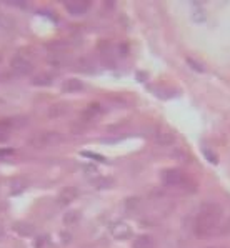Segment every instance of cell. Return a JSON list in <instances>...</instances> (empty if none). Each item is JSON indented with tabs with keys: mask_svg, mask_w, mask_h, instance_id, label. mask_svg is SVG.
I'll list each match as a JSON object with an SVG mask.
<instances>
[{
	"mask_svg": "<svg viewBox=\"0 0 230 248\" xmlns=\"http://www.w3.org/2000/svg\"><path fill=\"white\" fill-rule=\"evenodd\" d=\"M222 207L215 202H205L198 208L194 223V232L197 236H212L217 233L222 225Z\"/></svg>",
	"mask_w": 230,
	"mask_h": 248,
	"instance_id": "obj_1",
	"label": "cell"
},
{
	"mask_svg": "<svg viewBox=\"0 0 230 248\" xmlns=\"http://www.w3.org/2000/svg\"><path fill=\"white\" fill-rule=\"evenodd\" d=\"M162 180L167 186H172V188H187V183H189V178L185 177L182 170L179 169H168L162 173Z\"/></svg>",
	"mask_w": 230,
	"mask_h": 248,
	"instance_id": "obj_2",
	"label": "cell"
},
{
	"mask_svg": "<svg viewBox=\"0 0 230 248\" xmlns=\"http://www.w3.org/2000/svg\"><path fill=\"white\" fill-rule=\"evenodd\" d=\"M60 142V133L59 132H37L35 135L30 139V145L33 148H47L52 145Z\"/></svg>",
	"mask_w": 230,
	"mask_h": 248,
	"instance_id": "obj_3",
	"label": "cell"
},
{
	"mask_svg": "<svg viewBox=\"0 0 230 248\" xmlns=\"http://www.w3.org/2000/svg\"><path fill=\"white\" fill-rule=\"evenodd\" d=\"M10 67H12V70L18 75H27L32 72V62L27 60L25 57H22V55H17L15 59H12Z\"/></svg>",
	"mask_w": 230,
	"mask_h": 248,
	"instance_id": "obj_4",
	"label": "cell"
},
{
	"mask_svg": "<svg viewBox=\"0 0 230 248\" xmlns=\"http://www.w3.org/2000/svg\"><path fill=\"white\" fill-rule=\"evenodd\" d=\"M89 7H90V3L87 2V0H68V2H65V9H67V12L70 15L87 14Z\"/></svg>",
	"mask_w": 230,
	"mask_h": 248,
	"instance_id": "obj_5",
	"label": "cell"
},
{
	"mask_svg": "<svg viewBox=\"0 0 230 248\" xmlns=\"http://www.w3.org/2000/svg\"><path fill=\"white\" fill-rule=\"evenodd\" d=\"M110 233L115 240H127L132 236V228L125 222H117L110 227Z\"/></svg>",
	"mask_w": 230,
	"mask_h": 248,
	"instance_id": "obj_6",
	"label": "cell"
},
{
	"mask_svg": "<svg viewBox=\"0 0 230 248\" xmlns=\"http://www.w3.org/2000/svg\"><path fill=\"white\" fill-rule=\"evenodd\" d=\"M77 197H79V190H77L75 186H67V188H64L62 192L59 193L57 200H59V205H68L74 200H77Z\"/></svg>",
	"mask_w": 230,
	"mask_h": 248,
	"instance_id": "obj_7",
	"label": "cell"
},
{
	"mask_svg": "<svg viewBox=\"0 0 230 248\" xmlns=\"http://www.w3.org/2000/svg\"><path fill=\"white\" fill-rule=\"evenodd\" d=\"M155 142L159 145H162V147H168V145H172L175 142V137H174V133H170V132L159 130L155 133Z\"/></svg>",
	"mask_w": 230,
	"mask_h": 248,
	"instance_id": "obj_8",
	"label": "cell"
},
{
	"mask_svg": "<svg viewBox=\"0 0 230 248\" xmlns=\"http://www.w3.org/2000/svg\"><path fill=\"white\" fill-rule=\"evenodd\" d=\"M133 248H155V242H153L152 236L140 235L133 240Z\"/></svg>",
	"mask_w": 230,
	"mask_h": 248,
	"instance_id": "obj_9",
	"label": "cell"
},
{
	"mask_svg": "<svg viewBox=\"0 0 230 248\" xmlns=\"http://www.w3.org/2000/svg\"><path fill=\"white\" fill-rule=\"evenodd\" d=\"M14 127V122L12 120H0V142H5L9 139V133H10V128Z\"/></svg>",
	"mask_w": 230,
	"mask_h": 248,
	"instance_id": "obj_10",
	"label": "cell"
},
{
	"mask_svg": "<svg viewBox=\"0 0 230 248\" xmlns=\"http://www.w3.org/2000/svg\"><path fill=\"white\" fill-rule=\"evenodd\" d=\"M83 89V83L77 78H68L67 82L64 83V90L68 92V93H74V92H80Z\"/></svg>",
	"mask_w": 230,
	"mask_h": 248,
	"instance_id": "obj_11",
	"label": "cell"
},
{
	"mask_svg": "<svg viewBox=\"0 0 230 248\" xmlns=\"http://www.w3.org/2000/svg\"><path fill=\"white\" fill-rule=\"evenodd\" d=\"M100 110L102 108L99 104H90L85 110H83V118H85V120H94V118L100 113Z\"/></svg>",
	"mask_w": 230,
	"mask_h": 248,
	"instance_id": "obj_12",
	"label": "cell"
},
{
	"mask_svg": "<svg viewBox=\"0 0 230 248\" xmlns=\"http://www.w3.org/2000/svg\"><path fill=\"white\" fill-rule=\"evenodd\" d=\"M79 218H80L79 212H68L67 215H65L64 222L67 223V225H75L77 222H79Z\"/></svg>",
	"mask_w": 230,
	"mask_h": 248,
	"instance_id": "obj_13",
	"label": "cell"
},
{
	"mask_svg": "<svg viewBox=\"0 0 230 248\" xmlns=\"http://www.w3.org/2000/svg\"><path fill=\"white\" fill-rule=\"evenodd\" d=\"M187 62H189V65H192V68H194V70L205 72V67H204V63H202V62H197V60L192 59V57H189V59H187Z\"/></svg>",
	"mask_w": 230,
	"mask_h": 248,
	"instance_id": "obj_14",
	"label": "cell"
},
{
	"mask_svg": "<svg viewBox=\"0 0 230 248\" xmlns=\"http://www.w3.org/2000/svg\"><path fill=\"white\" fill-rule=\"evenodd\" d=\"M218 233L222 236H230V217L227 218V222H224L220 225V228H218Z\"/></svg>",
	"mask_w": 230,
	"mask_h": 248,
	"instance_id": "obj_15",
	"label": "cell"
},
{
	"mask_svg": "<svg viewBox=\"0 0 230 248\" xmlns=\"http://www.w3.org/2000/svg\"><path fill=\"white\" fill-rule=\"evenodd\" d=\"M112 183H114L112 178H100V180L95 182V185H97V188H109Z\"/></svg>",
	"mask_w": 230,
	"mask_h": 248,
	"instance_id": "obj_16",
	"label": "cell"
}]
</instances>
